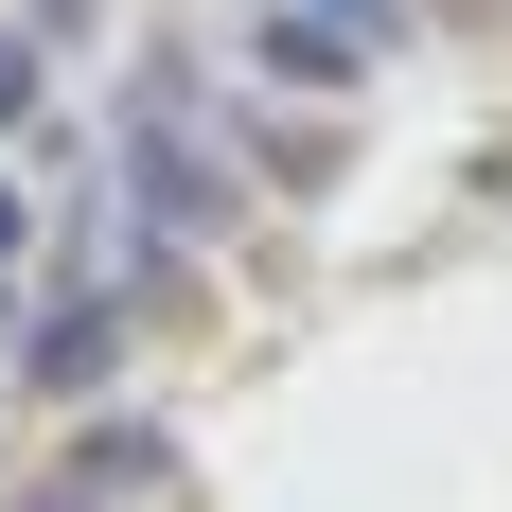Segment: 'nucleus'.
Masks as SVG:
<instances>
[{
	"label": "nucleus",
	"instance_id": "1",
	"mask_svg": "<svg viewBox=\"0 0 512 512\" xmlns=\"http://www.w3.org/2000/svg\"><path fill=\"white\" fill-rule=\"evenodd\" d=\"M106 354H124V318H106V301L36 318V389H53V407H71V389H106Z\"/></svg>",
	"mask_w": 512,
	"mask_h": 512
},
{
	"label": "nucleus",
	"instance_id": "2",
	"mask_svg": "<svg viewBox=\"0 0 512 512\" xmlns=\"http://www.w3.org/2000/svg\"><path fill=\"white\" fill-rule=\"evenodd\" d=\"M142 477H159V424H106L89 460H71V495H142Z\"/></svg>",
	"mask_w": 512,
	"mask_h": 512
},
{
	"label": "nucleus",
	"instance_id": "3",
	"mask_svg": "<svg viewBox=\"0 0 512 512\" xmlns=\"http://www.w3.org/2000/svg\"><path fill=\"white\" fill-rule=\"evenodd\" d=\"M36 106H53L36 89V36H0V124H36Z\"/></svg>",
	"mask_w": 512,
	"mask_h": 512
},
{
	"label": "nucleus",
	"instance_id": "4",
	"mask_svg": "<svg viewBox=\"0 0 512 512\" xmlns=\"http://www.w3.org/2000/svg\"><path fill=\"white\" fill-rule=\"evenodd\" d=\"M18 18H36V36H89V18H106V0H18Z\"/></svg>",
	"mask_w": 512,
	"mask_h": 512
},
{
	"label": "nucleus",
	"instance_id": "5",
	"mask_svg": "<svg viewBox=\"0 0 512 512\" xmlns=\"http://www.w3.org/2000/svg\"><path fill=\"white\" fill-rule=\"evenodd\" d=\"M18 248H36V212H18V177H0V265H18Z\"/></svg>",
	"mask_w": 512,
	"mask_h": 512
}]
</instances>
